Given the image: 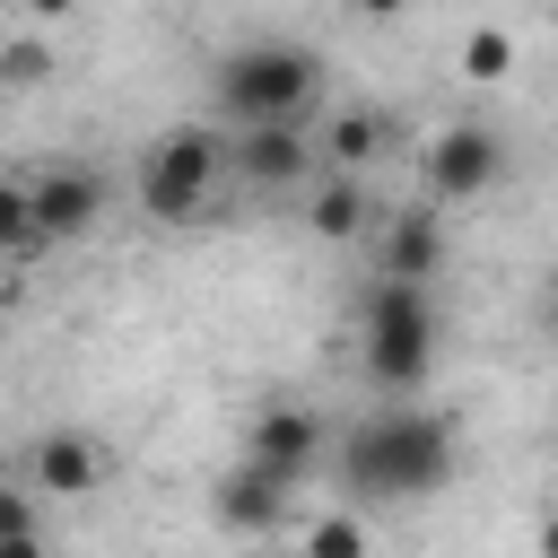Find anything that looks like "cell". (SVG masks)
I'll use <instances>...</instances> for the list:
<instances>
[{"label": "cell", "instance_id": "24", "mask_svg": "<svg viewBox=\"0 0 558 558\" xmlns=\"http://www.w3.org/2000/svg\"><path fill=\"white\" fill-rule=\"evenodd\" d=\"M549 9H558V0H549Z\"/></svg>", "mask_w": 558, "mask_h": 558}, {"label": "cell", "instance_id": "8", "mask_svg": "<svg viewBox=\"0 0 558 558\" xmlns=\"http://www.w3.org/2000/svg\"><path fill=\"white\" fill-rule=\"evenodd\" d=\"M323 453H331V418H323V410H305V401H270V410H253V418H244V462H270V471L305 480Z\"/></svg>", "mask_w": 558, "mask_h": 558}, {"label": "cell", "instance_id": "4", "mask_svg": "<svg viewBox=\"0 0 558 558\" xmlns=\"http://www.w3.org/2000/svg\"><path fill=\"white\" fill-rule=\"evenodd\" d=\"M218 174H227V131H209V122H166V131L148 140V157H140V209H148L157 227H192V218L209 209Z\"/></svg>", "mask_w": 558, "mask_h": 558}, {"label": "cell", "instance_id": "14", "mask_svg": "<svg viewBox=\"0 0 558 558\" xmlns=\"http://www.w3.org/2000/svg\"><path fill=\"white\" fill-rule=\"evenodd\" d=\"M44 253H52V227L35 218V192H26V174H9V183H0V262H9V279H26Z\"/></svg>", "mask_w": 558, "mask_h": 558}, {"label": "cell", "instance_id": "17", "mask_svg": "<svg viewBox=\"0 0 558 558\" xmlns=\"http://www.w3.org/2000/svg\"><path fill=\"white\" fill-rule=\"evenodd\" d=\"M453 70H462L471 87H497V78H514V35H506V26H471V35L453 44Z\"/></svg>", "mask_w": 558, "mask_h": 558}, {"label": "cell", "instance_id": "12", "mask_svg": "<svg viewBox=\"0 0 558 558\" xmlns=\"http://www.w3.org/2000/svg\"><path fill=\"white\" fill-rule=\"evenodd\" d=\"M227 157H235L262 192H288V183H305V174H314V140H305V122H262V131H235V140H227Z\"/></svg>", "mask_w": 558, "mask_h": 558}, {"label": "cell", "instance_id": "7", "mask_svg": "<svg viewBox=\"0 0 558 558\" xmlns=\"http://www.w3.org/2000/svg\"><path fill=\"white\" fill-rule=\"evenodd\" d=\"M288 506H296V480L270 471V462H235V471L209 488V523L235 532V541H270V532L288 523Z\"/></svg>", "mask_w": 558, "mask_h": 558}, {"label": "cell", "instance_id": "22", "mask_svg": "<svg viewBox=\"0 0 558 558\" xmlns=\"http://www.w3.org/2000/svg\"><path fill=\"white\" fill-rule=\"evenodd\" d=\"M549 331H558V288H549Z\"/></svg>", "mask_w": 558, "mask_h": 558}, {"label": "cell", "instance_id": "18", "mask_svg": "<svg viewBox=\"0 0 558 558\" xmlns=\"http://www.w3.org/2000/svg\"><path fill=\"white\" fill-rule=\"evenodd\" d=\"M357 26H392V17H410V0H340Z\"/></svg>", "mask_w": 558, "mask_h": 558}, {"label": "cell", "instance_id": "13", "mask_svg": "<svg viewBox=\"0 0 558 558\" xmlns=\"http://www.w3.org/2000/svg\"><path fill=\"white\" fill-rule=\"evenodd\" d=\"M392 140H401V122H392L384 105H340V113L323 122V157H331V174H366V166H384Z\"/></svg>", "mask_w": 558, "mask_h": 558}, {"label": "cell", "instance_id": "10", "mask_svg": "<svg viewBox=\"0 0 558 558\" xmlns=\"http://www.w3.org/2000/svg\"><path fill=\"white\" fill-rule=\"evenodd\" d=\"M445 270V209L436 201H401V209H384V227H375V279H436Z\"/></svg>", "mask_w": 558, "mask_h": 558}, {"label": "cell", "instance_id": "23", "mask_svg": "<svg viewBox=\"0 0 558 558\" xmlns=\"http://www.w3.org/2000/svg\"><path fill=\"white\" fill-rule=\"evenodd\" d=\"M549 453H558V436H549Z\"/></svg>", "mask_w": 558, "mask_h": 558}, {"label": "cell", "instance_id": "5", "mask_svg": "<svg viewBox=\"0 0 558 558\" xmlns=\"http://www.w3.org/2000/svg\"><path fill=\"white\" fill-rule=\"evenodd\" d=\"M418 183H427L436 209L488 201V192L506 183V140H497L488 122H445V131H427V148H418Z\"/></svg>", "mask_w": 558, "mask_h": 558}, {"label": "cell", "instance_id": "1", "mask_svg": "<svg viewBox=\"0 0 558 558\" xmlns=\"http://www.w3.org/2000/svg\"><path fill=\"white\" fill-rule=\"evenodd\" d=\"M453 462H462V427L427 401H392V410H366L340 445H331V471L357 506H418L436 488H453Z\"/></svg>", "mask_w": 558, "mask_h": 558}, {"label": "cell", "instance_id": "2", "mask_svg": "<svg viewBox=\"0 0 558 558\" xmlns=\"http://www.w3.org/2000/svg\"><path fill=\"white\" fill-rule=\"evenodd\" d=\"M209 87H218V113H227L235 131L305 122L314 96H323V52H314V44H288V35H253V44L218 52Z\"/></svg>", "mask_w": 558, "mask_h": 558}, {"label": "cell", "instance_id": "21", "mask_svg": "<svg viewBox=\"0 0 558 558\" xmlns=\"http://www.w3.org/2000/svg\"><path fill=\"white\" fill-rule=\"evenodd\" d=\"M532 549H541V558H558V506L541 514V532H532Z\"/></svg>", "mask_w": 558, "mask_h": 558}, {"label": "cell", "instance_id": "20", "mask_svg": "<svg viewBox=\"0 0 558 558\" xmlns=\"http://www.w3.org/2000/svg\"><path fill=\"white\" fill-rule=\"evenodd\" d=\"M0 558H44V523L35 532H0Z\"/></svg>", "mask_w": 558, "mask_h": 558}, {"label": "cell", "instance_id": "15", "mask_svg": "<svg viewBox=\"0 0 558 558\" xmlns=\"http://www.w3.org/2000/svg\"><path fill=\"white\" fill-rule=\"evenodd\" d=\"M288 558H366V523H357V506H323V514H305L296 541H288Z\"/></svg>", "mask_w": 558, "mask_h": 558}, {"label": "cell", "instance_id": "6", "mask_svg": "<svg viewBox=\"0 0 558 558\" xmlns=\"http://www.w3.org/2000/svg\"><path fill=\"white\" fill-rule=\"evenodd\" d=\"M17 480L44 488L52 506H87V497L113 480V453H105V436H87V427H44V436H26Z\"/></svg>", "mask_w": 558, "mask_h": 558}, {"label": "cell", "instance_id": "16", "mask_svg": "<svg viewBox=\"0 0 558 558\" xmlns=\"http://www.w3.org/2000/svg\"><path fill=\"white\" fill-rule=\"evenodd\" d=\"M52 70H61V61H52V44H44L35 26H9V35H0V87H9V96L52 87Z\"/></svg>", "mask_w": 558, "mask_h": 558}, {"label": "cell", "instance_id": "3", "mask_svg": "<svg viewBox=\"0 0 558 558\" xmlns=\"http://www.w3.org/2000/svg\"><path fill=\"white\" fill-rule=\"evenodd\" d=\"M357 366L375 392L392 401H418L427 366H436V305L418 279H366L357 296Z\"/></svg>", "mask_w": 558, "mask_h": 558}, {"label": "cell", "instance_id": "11", "mask_svg": "<svg viewBox=\"0 0 558 558\" xmlns=\"http://www.w3.org/2000/svg\"><path fill=\"white\" fill-rule=\"evenodd\" d=\"M384 227V201L366 192V174H323L305 192V235L314 244H375Z\"/></svg>", "mask_w": 558, "mask_h": 558}, {"label": "cell", "instance_id": "19", "mask_svg": "<svg viewBox=\"0 0 558 558\" xmlns=\"http://www.w3.org/2000/svg\"><path fill=\"white\" fill-rule=\"evenodd\" d=\"M78 0H17V26H61Z\"/></svg>", "mask_w": 558, "mask_h": 558}, {"label": "cell", "instance_id": "9", "mask_svg": "<svg viewBox=\"0 0 558 558\" xmlns=\"http://www.w3.org/2000/svg\"><path fill=\"white\" fill-rule=\"evenodd\" d=\"M26 192H35V218L52 227V244H78L105 227V174L96 166H70V157L26 166Z\"/></svg>", "mask_w": 558, "mask_h": 558}]
</instances>
